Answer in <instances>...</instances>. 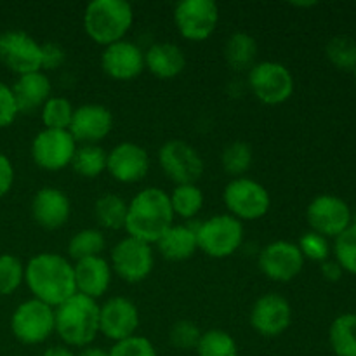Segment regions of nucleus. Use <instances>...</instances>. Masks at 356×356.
Here are the masks:
<instances>
[{"label":"nucleus","mask_w":356,"mask_h":356,"mask_svg":"<svg viewBox=\"0 0 356 356\" xmlns=\"http://www.w3.org/2000/svg\"><path fill=\"white\" fill-rule=\"evenodd\" d=\"M336 261L343 271L356 275V226L351 225L346 232L341 233L334 243Z\"/></svg>","instance_id":"e433bc0d"},{"label":"nucleus","mask_w":356,"mask_h":356,"mask_svg":"<svg viewBox=\"0 0 356 356\" xmlns=\"http://www.w3.org/2000/svg\"><path fill=\"white\" fill-rule=\"evenodd\" d=\"M129 202H125L117 193H103L96 198L92 207V214L99 228L118 232L125 228L127 221Z\"/></svg>","instance_id":"bb28decb"},{"label":"nucleus","mask_w":356,"mask_h":356,"mask_svg":"<svg viewBox=\"0 0 356 356\" xmlns=\"http://www.w3.org/2000/svg\"><path fill=\"white\" fill-rule=\"evenodd\" d=\"M254 160L252 146L245 141H233L225 146L221 153V165L228 176L243 177L250 169Z\"/></svg>","instance_id":"2f4dec72"},{"label":"nucleus","mask_w":356,"mask_h":356,"mask_svg":"<svg viewBox=\"0 0 356 356\" xmlns=\"http://www.w3.org/2000/svg\"><path fill=\"white\" fill-rule=\"evenodd\" d=\"M329 343L337 356H356V315L344 313L332 322Z\"/></svg>","instance_id":"c756f323"},{"label":"nucleus","mask_w":356,"mask_h":356,"mask_svg":"<svg viewBox=\"0 0 356 356\" xmlns=\"http://www.w3.org/2000/svg\"><path fill=\"white\" fill-rule=\"evenodd\" d=\"M73 104L63 96L49 97L47 103L40 108V118L44 129L52 131H68L73 118Z\"/></svg>","instance_id":"72a5a7b5"},{"label":"nucleus","mask_w":356,"mask_h":356,"mask_svg":"<svg viewBox=\"0 0 356 356\" xmlns=\"http://www.w3.org/2000/svg\"><path fill=\"white\" fill-rule=\"evenodd\" d=\"M24 284L33 299L51 308L76 294L73 263L56 252H40L24 264Z\"/></svg>","instance_id":"f257e3e1"},{"label":"nucleus","mask_w":356,"mask_h":356,"mask_svg":"<svg viewBox=\"0 0 356 356\" xmlns=\"http://www.w3.org/2000/svg\"><path fill=\"white\" fill-rule=\"evenodd\" d=\"M320 271H322L323 278H325L327 282H339L341 278H343V268L337 264L336 259H327L323 261L322 266H320Z\"/></svg>","instance_id":"c03bdc74"},{"label":"nucleus","mask_w":356,"mask_h":356,"mask_svg":"<svg viewBox=\"0 0 356 356\" xmlns=\"http://www.w3.org/2000/svg\"><path fill=\"white\" fill-rule=\"evenodd\" d=\"M355 87H356V72H355Z\"/></svg>","instance_id":"8fccbe9b"},{"label":"nucleus","mask_w":356,"mask_h":356,"mask_svg":"<svg viewBox=\"0 0 356 356\" xmlns=\"http://www.w3.org/2000/svg\"><path fill=\"white\" fill-rule=\"evenodd\" d=\"M54 308L38 299H26L13 312L10 332L24 346L45 343L54 334Z\"/></svg>","instance_id":"6e6552de"},{"label":"nucleus","mask_w":356,"mask_h":356,"mask_svg":"<svg viewBox=\"0 0 356 356\" xmlns=\"http://www.w3.org/2000/svg\"><path fill=\"white\" fill-rule=\"evenodd\" d=\"M257 264H259L261 273L270 278L271 282L287 284L302 271L305 257H302L298 243L289 242V240H275L263 247Z\"/></svg>","instance_id":"2eb2a0df"},{"label":"nucleus","mask_w":356,"mask_h":356,"mask_svg":"<svg viewBox=\"0 0 356 356\" xmlns=\"http://www.w3.org/2000/svg\"><path fill=\"white\" fill-rule=\"evenodd\" d=\"M195 351L198 356H238V344L226 330L211 329L202 332Z\"/></svg>","instance_id":"473e14b6"},{"label":"nucleus","mask_w":356,"mask_h":356,"mask_svg":"<svg viewBox=\"0 0 356 356\" xmlns=\"http://www.w3.org/2000/svg\"><path fill=\"white\" fill-rule=\"evenodd\" d=\"M24 284V264L13 254H0V296H10Z\"/></svg>","instance_id":"c9c22d12"},{"label":"nucleus","mask_w":356,"mask_h":356,"mask_svg":"<svg viewBox=\"0 0 356 356\" xmlns=\"http://www.w3.org/2000/svg\"><path fill=\"white\" fill-rule=\"evenodd\" d=\"M14 177H16V172H14L13 162L6 153L0 152V198L6 197L13 190Z\"/></svg>","instance_id":"37998d69"},{"label":"nucleus","mask_w":356,"mask_h":356,"mask_svg":"<svg viewBox=\"0 0 356 356\" xmlns=\"http://www.w3.org/2000/svg\"><path fill=\"white\" fill-rule=\"evenodd\" d=\"M159 165L174 184H197L205 170L200 153L183 139H169L160 146Z\"/></svg>","instance_id":"9d476101"},{"label":"nucleus","mask_w":356,"mask_h":356,"mask_svg":"<svg viewBox=\"0 0 356 356\" xmlns=\"http://www.w3.org/2000/svg\"><path fill=\"white\" fill-rule=\"evenodd\" d=\"M228 214L238 221H257L264 218L271 207V195L259 181L252 177H235L222 191Z\"/></svg>","instance_id":"0eeeda50"},{"label":"nucleus","mask_w":356,"mask_h":356,"mask_svg":"<svg viewBox=\"0 0 356 356\" xmlns=\"http://www.w3.org/2000/svg\"><path fill=\"white\" fill-rule=\"evenodd\" d=\"M353 225L356 226V214H355V218H353Z\"/></svg>","instance_id":"09e8293b"},{"label":"nucleus","mask_w":356,"mask_h":356,"mask_svg":"<svg viewBox=\"0 0 356 356\" xmlns=\"http://www.w3.org/2000/svg\"><path fill=\"white\" fill-rule=\"evenodd\" d=\"M73 271H75L76 292L94 301L106 294L113 278L110 261L104 259L103 256L76 261L73 263Z\"/></svg>","instance_id":"4be33fe9"},{"label":"nucleus","mask_w":356,"mask_h":356,"mask_svg":"<svg viewBox=\"0 0 356 356\" xmlns=\"http://www.w3.org/2000/svg\"><path fill=\"white\" fill-rule=\"evenodd\" d=\"M155 247L160 252V256L167 261L179 263V261L190 259V257L195 256V252L198 250L195 226L172 225L162 236H160L159 242L155 243Z\"/></svg>","instance_id":"393cba45"},{"label":"nucleus","mask_w":356,"mask_h":356,"mask_svg":"<svg viewBox=\"0 0 356 356\" xmlns=\"http://www.w3.org/2000/svg\"><path fill=\"white\" fill-rule=\"evenodd\" d=\"M139 323V309L131 299L115 296L99 305V334L113 343L136 336Z\"/></svg>","instance_id":"dca6fc26"},{"label":"nucleus","mask_w":356,"mask_h":356,"mask_svg":"<svg viewBox=\"0 0 356 356\" xmlns=\"http://www.w3.org/2000/svg\"><path fill=\"white\" fill-rule=\"evenodd\" d=\"M294 6L296 7H313V6H316V2H296Z\"/></svg>","instance_id":"de8ad7c7"},{"label":"nucleus","mask_w":356,"mask_h":356,"mask_svg":"<svg viewBox=\"0 0 356 356\" xmlns=\"http://www.w3.org/2000/svg\"><path fill=\"white\" fill-rule=\"evenodd\" d=\"M66 63V51L58 42H45L42 44V70L54 72Z\"/></svg>","instance_id":"79ce46f5"},{"label":"nucleus","mask_w":356,"mask_h":356,"mask_svg":"<svg viewBox=\"0 0 356 356\" xmlns=\"http://www.w3.org/2000/svg\"><path fill=\"white\" fill-rule=\"evenodd\" d=\"M83 30L97 45L125 40L134 23V9L127 0H92L83 10Z\"/></svg>","instance_id":"20e7f679"},{"label":"nucleus","mask_w":356,"mask_h":356,"mask_svg":"<svg viewBox=\"0 0 356 356\" xmlns=\"http://www.w3.org/2000/svg\"><path fill=\"white\" fill-rule=\"evenodd\" d=\"M169 200L174 218L195 219L204 209L205 195L197 184H176L169 193Z\"/></svg>","instance_id":"cd10ccee"},{"label":"nucleus","mask_w":356,"mask_h":356,"mask_svg":"<svg viewBox=\"0 0 356 356\" xmlns=\"http://www.w3.org/2000/svg\"><path fill=\"white\" fill-rule=\"evenodd\" d=\"M10 89L16 97L19 113H33L52 97V83L44 72L19 75Z\"/></svg>","instance_id":"b1692460"},{"label":"nucleus","mask_w":356,"mask_h":356,"mask_svg":"<svg viewBox=\"0 0 356 356\" xmlns=\"http://www.w3.org/2000/svg\"><path fill=\"white\" fill-rule=\"evenodd\" d=\"M298 247L299 250H301L305 261L309 259L316 261V263H323V261L329 259L330 256L329 240L315 232H308L305 233V235H301Z\"/></svg>","instance_id":"ea45409f"},{"label":"nucleus","mask_w":356,"mask_h":356,"mask_svg":"<svg viewBox=\"0 0 356 356\" xmlns=\"http://www.w3.org/2000/svg\"><path fill=\"white\" fill-rule=\"evenodd\" d=\"M0 63L13 73L42 72V44L23 30H7L0 33Z\"/></svg>","instance_id":"ddd939ff"},{"label":"nucleus","mask_w":356,"mask_h":356,"mask_svg":"<svg viewBox=\"0 0 356 356\" xmlns=\"http://www.w3.org/2000/svg\"><path fill=\"white\" fill-rule=\"evenodd\" d=\"M174 225L169 193L162 188L148 186L129 202L125 232L127 236L155 245L160 236Z\"/></svg>","instance_id":"f03ea898"},{"label":"nucleus","mask_w":356,"mask_h":356,"mask_svg":"<svg viewBox=\"0 0 356 356\" xmlns=\"http://www.w3.org/2000/svg\"><path fill=\"white\" fill-rule=\"evenodd\" d=\"M17 115H19V110H17L13 89H10V86H7V83L0 80V129L13 125Z\"/></svg>","instance_id":"a19ab883"},{"label":"nucleus","mask_w":356,"mask_h":356,"mask_svg":"<svg viewBox=\"0 0 356 356\" xmlns=\"http://www.w3.org/2000/svg\"><path fill=\"white\" fill-rule=\"evenodd\" d=\"M108 152L99 145H80L72 160L73 172L86 179L99 177L106 170Z\"/></svg>","instance_id":"c85d7f7f"},{"label":"nucleus","mask_w":356,"mask_h":356,"mask_svg":"<svg viewBox=\"0 0 356 356\" xmlns=\"http://www.w3.org/2000/svg\"><path fill=\"white\" fill-rule=\"evenodd\" d=\"M306 219L312 232L325 238H337L353 225L350 205L336 195H318L313 198L306 209Z\"/></svg>","instance_id":"4468645a"},{"label":"nucleus","mask_w":356,"mask_h":356,"mask_svg":"<svg viewBox=\"0 0 356 356\" xmlns=\"http://www.w3.org/2000/svg\"><path fill=\"white\" fill-rule=\"evenodd\" d=\"M174 24L186 40H207L219 24L218 3L214 0H183L174 7Z\"/></svg>","instance_id":"9b49d317"},{"label":"nucleus","mask_w":356,"mask_h":356,"mask_svg":"<svg viewBox=\"0 0 356 356\" xmlns=\"http://www.w3.org/2000/svg\"><path fill=\"white\" fill-rule=\"evenodd\" d=\"M106 170L122 184H134L149 172V155L141 145L124 141L108 152Z\"/></svg>","instance_id":"a211bd4d"},{"label":"nucleus","mask_w":356,"mask_h":356,"mask_svg":"<svg viewBox=\"0 0 356 356\" xmlns=\"http://www.w3.org/2000/svg\"><path fill=\"white\" fill-rule=\"evenodd\" d=\"M198 250L212 259H226L242 247L243 222L229 214H218L195 226Z\"/></svg>","instance_id":"39448f33"},{"label":"nucleus","mask_w":356,"mask_h":356,"mask_svg":"<svg viewBox=\"0 0 356 356\" xmlns=\"http://www.w3.org/2000/svg\"><path fill=\"white\" fill-rule=\"evenodd\" d=\"M257 51L259 47L252 35L236 31L226 40L225 59L233 72H249L257 63Z\"/></svg>","instance_id":"a878e982"},{"label":"nucleus","mask_w":356,"mask_h":356,"mask_svg":"<svg viewBox=\"0 0 356 356\" xmlns=\"http://www.w3.org/2000/svg\"><path fill=\"white\" fill-rule=\"evenodd\" d=\"M72 216L68 195L54 186L40 188L31 198V218L47 232L63 228Z\"/></svg>","instance_id":"412c9836"},{"label":"nucleus","mask_w":356,"mask_h":356,"mask_svg":"<svg viewBox=\"0 0 356 356\" xmlns=\"http://www.w3.org/2000/svg\"><path fill=\"white\" fill-rule=\"evenodd\" d=\"M54 334L66 348H86L99 334V305L82 294H73L54 308Z\"/></svg>","instance_id":"7ed1b4c3"},{"label":"nucleus","mask_w":356,"mask_h":356,"mask_svg":"<svg viewBox=\"0 0 356 356\" xmlns=\"http://www.w3.org/2000/svg\"><path fill=\"white\" fill-rule=\"evenodd\" d=\"M76 356H110V353H108V350H104V348L90 344V346L82 348V350L76 353Z\"/></svg>","instance_id":"49530a36"},{"label":"nucleus","mask_w":356,"mask_h":356,"mask_svg":"<svg viewBox=\"0 0 356 356\" xmlns=\"http://www.w3.org/2000/svg\"><path fill=\"white\" fill-rule=\"evenodd\" d=\"M247 86L257 101L277 106L289 101L294 94V76L291 70L278 61H257L247 72Z\"/></svg>","instance_id":"423d86ee"},{"label":"nucleus","mask_w":356,"mask_h":356,"mask_svg":"<svg viewBox=\"0 0 356 356\" xmlns=\"http://www.w3.org/2000/svg\"><path fill=\"white\" fill-rule=\"evenodd\" d=\"M113 129V113L108 106L87 103L75 108L70 125V134L80 145H99Z\"/></svg>","instance_id":"6ab92c4d"},{"label":"nucleus","mask_w":356,"mask_h":356,"mask_svg":"<svg viewBox=\"0 0 356 356\" xmlns=\"http://www.w3.org/2000/svg\"><path fill=\"white\" fill-rule=\"evenodd\" d=\"M292 306L284 296L268 292L250 309V327L263 337H278L291 327Z\"/></svg>","instance_id":"f3484780"},{"label":"nucleus","mask_w":356,"mask_h":356,"mask_svg":"<svg viewBox=\"0 0 356 356\" xmlns=\"http://www.w3.org/2000/svg\"><path fill=\"white\" fill-rule=\"evenodd\" d=\"M101 70L120 82L134 80L145 72V51L131 40H120L103 49Z\"/></svg>","instance_id":"aec40b11"},{"label":"nucleus","mask_w":356,"mask_h":356,"mask_svg":"<svg viewBox=\"0 0 356 356\" xmlns=\"http://www.w3.org/2000/svg\"><path fill=\"white\" fill-rule=\"evenodd\" d=\"M110 266L127 284H141L155 266L153 245L132 236L118 240L110 254Z\"/></svg>","instance_id":"1a4fd4ad"},{"label":"nucleus","mask_w":356,"mask_h":356,"mask_svg":"<svg viewBox=\"0 0 356 356\" xmlns=\"http://www.w3.org/2000/svg\"><path fill=\"white\" fill-rule=\"evenodd\" d=\"M186 68V56L177 44L156 42L145 52V70L160 80L176 79Z\"/></svg>","instance_id":"5701e85b"},{"label":"nucleus","mask_w":356,"mask_h":356,"mask_svg":"<svg viewBox=\"0 0 356 356\" xmlns=\"http://www.w3.org/2000/svg\"><path fill=\"white\" fill-rule=\"evenodd\" d=\"M106 247V238L99 228H86L76 232L68 242V256L73 261L89 259L101 256Z\"/></svg>","instance_id":"7c9ffc66"},{"label":"nucleus","mask_w":356,"mask_h":356,"mask_svg":"<svg viewBox=\"0 0 356 356\" xmlns=\"http://www.w3.org/2000/svg\"><path fill=\"white\" fill-rule=\"evenodd\" d=\"M327 59L341 72H356V40L346 35H339L327 42Z\"/></svg>","instance_id":"f704fd0d"},{"label":"nucleus","mask_w":356,"mask_h":356,"mask_svg":"<svg viewBox=\"0 0 356 356\" xmlns=\"http://www.w3.org/2000/svg\"><path fill=\"white\" fill-rule=\"evenodd\" d=\"M202 330L191 320H177L169 330V341L176 350L190 351L197 350V344L200 341Z\"/></svg>","instance_id":"4c0bfd02"},{"label":"nucleus","mask_w":356,"mask_h":356,"mask_svg":"<svg viewBox=\"0 0 356 356\" xmlns=\"http://www.w3.org/2000/svg\"><path fill=\"white\" fill-rule=\"evenodd\" d=\"M79 143L70 131L42 129L31 141V159L35 165L47 172H59L72 165Z\"/></svg>","instance_id":"f8f14e48"},{"label":"nucleus","mask_w":356,"mask_h":356,"mask_svg":"<svg viewBox=\"0 0 356 356\" xmlns=\"http://www.w3.org/2000/svg\"><path fill=\"white\" fill-rule=\"evenodd\" d=\"M42 356H76L70 348H66L65 344H58V346H51L42 353Z\"/></svg>","instance_id":"a18cd8bd"},{"label":"nucleus","mask_w":356,"mask_h":356,"mask_svg":"<svg viewBox=\"0 0 356 356\" xmlns=\"http://www.w3.org/2000/svg\"><path fill=\"white\" fill-rule=\"evenodd\" d=\"M108 353L110 356H159L155 344L148 337L138 336V334L129 339L113 343Z\"/></svg>","instance_id":"58836bf2"}]
</instances>
